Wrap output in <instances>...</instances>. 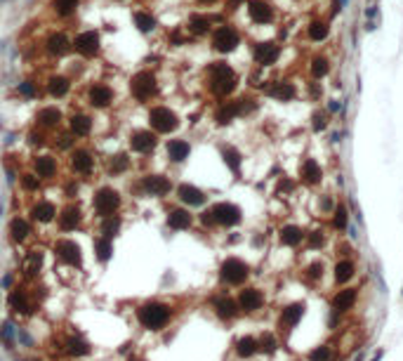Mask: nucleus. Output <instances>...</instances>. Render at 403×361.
I'll return each instance as SVG.
<instances>
[{
	"label": "nucleus",
	"instance_id": "obj_56",
	"mask_svg": "<svg viewBox=\"0 0 403 361\" xmlns=\"http://www.w3.org/2000/svg\"><path fill=\"white\" fill-rule=\"evenodd\" d=\"M321 274H323V264H321V262H314V264H309V267H306V276L318 278Z\"/></svg>",
	"mask_w": 403,
	"mask_h": 361
},
{
	"label": "nucleus",
	"instance_id": "obj_10",
	"mask_svg": "<svg viewBox=\"0 0 403 361\" xmlns=\"http://www.w3.org/2000/svg\"><path fill=\"white\" fill-rule=\"evenodd\" d=\"M71 48H76V52H80L82 57H92L99 50V34L97 31H82L74 38Z\"/></svg>",
	"mask_w": 403,
	"mask_h": 361
},
{
	"label": "nucleus",
	"instance_id": "obj_31",
	"mask_svg": "<svg viewBox=\"0 0 403 361\" xmlns=\"http://www.w3.org/2000/svg\"><path fill=\"white\" fill-rule=\"evenodd\" d=\"M68 90H71V83H68V78H64V76H52V78L48 80V92L52 94V97H57V100L66 97V94H68Z\"/></svg>",
	"mask_w": 403,
	"mask_h": 361
},
{
	"label": "nucleus",
	"instance_id": "obj_20",
	"mask_svg": "<svg viewBox=\"0 0 403 361\" xmlns=\"http://www.w3.org/2000/svg\"><path fill=\"white\" fill-rule=\"evenodd\" d=\"M33 170L42 180H52V177L57 175V160L52 158V156H38L36 163H33Z\"/></svg>",
	"mask_w": 403,
	"mask_h": 361
},
{
	"label": "nucleus",
	"instance_id": "obj_7",
	"mask_svg": "<svg viewBox=\"0 0 403 361\" xmlns=\"http://www.w3.org/2000/svg\"><path fill=\"white\" fill-rule=\"evenodd\" d=\"M240 36L234 26H220L212 34V48L217 52H234L238 48Z\"/></svg>",
	"mask_w": 403,
	"mask_h": 361
},
{
	"label": "nucleus",
	"instance_id": "obj_62",
	"mask_svg": "<svg viewBox=\"0 0 403 361\" xmlns=\"http://www.w3.org/2000/svg\"><path fill=\"white\" fill-rule=\"evenodd\" d=\"M198 2H203V5H212V2H217V0H198Z\"/></svg>",
	"mask_w": 403,
	"mask_h": 361
},
{
	"label": "nucleus",
	"instance_id": "obj_44",
	"mask_svg": "<svg viewBox=\"0 0 403 361\" xmlns=\"http://www.w3.org/2000/svg\"><path fill=\"white\" fill-rule=\"evenodd\" d=\"M128 168H130V158L123 156V154H118V156H114V158L108 160V172L111 175H123Z\"/></svg>",
	"mask_w": 403,
	"mask_h": 361
},
{
	"label": "nucleus",
	"instance_id": "obj_58",
	"mask_svg": "<svg viewBox=\"0 0 403 361\" xmlns=\"http://www.w3.org/2000/svg\"><path fill=\"white\" fill-rule=\"evenodd\" d=\"M28 142H31L33 146H36V144L40 146V144H42V132H36V130H33V132H28Z\"/></svg>",
	"mask_w": 403,
	"mask_h": 361
},
{
	"label": "nucleus",
	"instance_id": "obj_11",
	"mask_svg": "<svg viewBox=\"0 0 403 361\" xmlns=\"http://www.w3.org/2000/svg\"><path fill=\"white\" fill-rule=\"evenodd\" d=\"M88 102L94 109H106L108 104L114 102V90L104 83H92L88 90Z\"/></svg>",
	"mask_w": 403,
	"mask_h": 361
},
{
	"label": "nucleus",
	"instance_id": "obj_19",
	"mask_svg": "<svg viewBox=\"0 0 403 361\" xmlns=\"http://www.w3.org/2000/svg\"><path fill=\"white\" fill-rule=\"evenodd\" d=\"M191 154V144L186 140H170L168 142V158L172 163H184Z\"/></svg>",
	"mask_w": 403,
	"mask_h": 361
},
{
	"label": "nucleus",
	"instance_id": "obj_46",
	"mask_svg": "<svg viewBox=\"0 0 403 361\" xmlns=\"http://www.w3.org/2000/svg\"><path fill=\"white\" fill-rule=\"evenodd\" d=\"M306 34H309L312 40L321 42V40H326V38L330 36V28L323 24V22H314V24H309V31H306Z\"/></svg>",
	"mask_w": 403,
	"mask_h": 361
},
{
	"label": "nucleus",
	"instance_id": "obj_53",
	"mask_svg": "<svg viewBox=\"0 0 403 361\" xmlns=\"http://www.w3.org/2000/svg\"><path fill=\"white\" fill-rule=\"evenodd\" d=\"M19 92L24 94V97H36L38 90H36V85H33L31 80H24V83H19Z\"/></svg>",
	"mask_w": 403,
	"mask_h": 361
},
{
	"label": "nucleus",
	"instance_id": "obj_1",
	"mask_svg": "<svg viewBox=\"0 0 403 361\" xmlns=\"http://www.w3.org/2000/svg\"><path fill=\"white\" fill-rule=\"evenodd\" d=\"M170 316H172V310L168 304H160V302H146L137 310L140 324L144 328H151V330H160L170 321Z\"/></svg>",
	"mask_w": 403,
	"mask_h": 361
},
{
	"label": "nucleus",
	"instance_id": "obj_45",
	"mask_svg": "<svg viewBox=\"0 0 403 361\" xmlns=\"http://www.w3.org/2000/svg\"><path fill=\"white\" fill-rule=\"evenodd\" d=\"M189 31L191 34H208L210 31V19L203 17V14H194V17L189 19Z\"/></svg>",
	"mask_w": 403,
	"mask_h": 361
},
{
	"label": "nucleus",
	"instance_id": "obj_22",
	"mask_svg": "<svg viewBox=\"0 0 403 361\" xmlns=\"http://www.w3.org/2000/svg\"><path fill=\"white\" fill-rule=\"evenodd\" d=\"M78 224H80V210L76 206H68V208L62 210V215H59V229L62 232H74Z\"/></svg>",
	"mask_w": 403,
	"mask_h": 361
},
{
	"label": "nucleus",
	"instance_id": "obj_2",
	"mask_svg": "<svg viewBox=\"0 0 403 361\" xmlns=\"http://www.w3.org/2000/svg\"><path fill=\"white\" fill-rule=\"evenodd\" d=\"M236 74H234V68L229 66V64H222V62H217V64H212L210 66V90H212L214 94H229L234 92V88H236Z\"/></svg>",
	"mask_w": 403,
	"mask_h": 361
},
{
	"label": "nucleus",
	"instance_id": "obj_61",
	"mask_svg": "<svg viewBox=\"0 0 403 361\" xmlns=\"http://www.w3.org/2000/svg\"><path fill=\"white\" fill-rule=\"evenodd\" d=\"M316 128H323V116H316Z\"/></svg>",
	"mask_w": 403,
	"mask_h": 361
},
{
	"label": "nucleus",
	"instance_id": "obj_24",
	"mask_svg": "<svg viewBox=\"0 0 403 361\" xmlns=\"http://www.w3.org/2000/svg\"><path fill=\"white\" fill-rule=\"evenodd\" d=\"M238 114H243V102H226L224 106H220V111H217V116L214 118H217L220 126H226V123H231Z\"/></svg>",
	"mask_w": 403,
	"mask_h": 361
},
{
	"label": "nucleus",
	"instance_id": "obj_35",
	"mask_svg": "<svg viewBox=\"0 0 403 361\" xmlns=\"http://www.w3.org/2000/svg\"><path fill=\"white\" fill-rule=\"evenodd\" d=\"M260 350V342H257L252 336H246L240 338L238 342H236V352H238V356H243V359H248V356H252V354Z\"/></svg>",
	"mask_w": 403,
	"mask_h": 361
},
{
	"label": "nucleus",
	"instance_id": "obj_25",
	"mask_svg": "<svg viewBox=\"0 0 403 361\" xmlns=\"http://www.w3.org/2000/svg\"><path fill=\"white\" fill-rule=\"evenodd\" d=\"M10 307L14 312H22V314H31L33 312L31 300H28L26 290H22V288H14V290L10 293Z\"/></svg>",
	"mask_w": 403,
	"mask_h": 361
},
{
	"label": "nucleus",
	"instance_id": "obj_33",
	"mask_svg": "<svg viewBox=\"0 0 403 361\" xmlns=\"http://www.w3.org/2000/svg\"><path fill=\"white\" fill-rule=\"evenodd\" d=\"M321 177H323L321 166H318L314 158H309L304 166H302V180H304L306 184H318V182H321Z\"/></svg>",
	"mask_w": 403,
	"mask_h": 361
},
{
	"label": "nucleus",
	"instance_id": "obj_17",
	"mask_svg": "<svg viewBox=\"0 0 403 361\" xmlns=\"http://www.w3.org/2000/svg\"><path fill=\"white\" fill-rule=\"evenodd\" d=\"M177 196H180V201L186 203V206H203V203H206V194L194 184H180L177 186Z\"/></svg>",
	"mask_w": 403,
	"mask_h": 361
},
{
	"label": "nucleus",
	"instance_id": "obj_5",
	"mask_svg": "<svg viewBox=\"0 0 403 361\" xmlns=\"http://www.w3.org/2000/svg\"><path fill=\"white\" fill-rule=\"evenodd\" d=\"M148 123H151V128L156 132H172L180 126L177 116L168 106H151V111H148Z\"/></svg>",
	"mask_w": 403,
	"mask_h": 361
},
{
	"label": "nucleus",
	"instance_id": "obj_16",
	"mask_svg": "<svg viewBox=\"0 0 403 361\" xmlns=\"http://www.w3.org/2000/svg\"><path fill=\"white\" fill-rule=\"evenodd\" d=\"M248 12H250V19L255 24H269L274 19V10L266 2H262V0H250L248 2Z\"/></svg>",
	"mask_w": 403,
	"mask_h": 361
},
{
	"label": "nucleus",
	"instance_id": "obj_26",
	"mask_svg": "<svg viewBox=\"0 0 403 361\" xmlns=\"http://www.w3.org/2000/svg\"><path fill=\"white\" fill-rule=\"evenodd\" d=\"M45 48H48L50 54L59 57V54H64V52L71 50V40L66 38V34H52L48 38V42H45Z\"/></svg>",
	"mask_w": 403,
	"mask_h": 361
},
{
	"label": "nucleus",
	"instance_id": "obj_48",
	"mask_svg": "<svg viewBox=\"0 0 403 361\" xmlns=\"http://www.w3.org/2000/svg\"><path fill=\"white\" fill-rule=\"evenodd\" d=\"M346 224H349V215H346V208L344 206H338V210H335V218H332V227L335 229H346Z\"/></svg>",
	"mask_w": 403,
	"mask_h": 361
},
{
	"label": "nucleus",
	"instance_id": "obj_8",
	"mask_svg": "<svg viewBox=\"0 0 403 361\" xmlns=\"http://www.w3.org/2000/svg\"><path fill=\"white\" fill-rule=\"evenodd\" d=\"M210 212H212L214 222L222 224V227H234V224L240 222V208L234 206V203H214Z\"/></svg>",
	"mask_w": 403,
	"mask_h": 361
},
{
	"label": "nucleus",
	"instance_id": "obj_36",
	"mask_svg": "<svg viewBox=\"0 0 403 361\" xmlns=\"http://www.w3.org/2000/svg\"><path fill=\"white\" fill-rule=\"evenodd\" d=\"M302 238H304V232L300 227H295V224H288V227H283V232H280V241L286 246H297Z\"/></svg>",
	"mask_w": 403,
	"mask_h": 361
},
{
	"label": "nucleus",
	"instance_id": "obj_27",
	"mask_svg": "<svg viewBox=\"0 0 403 361\" xmlns=\"http://www.w3.org/2000/svg\"><path fill=\"white\" fill-rule=\"evenodd\" d=\"M302 314H304V302H295V304H290V307H286L283 310V316H280V326L283 328L297 326L300 319H302Z\"/></svg>",
	"mask_w": 403,
	"mask_h": 361
},
{
	"label": "nucleus",
	"instance_id": "obj_50",
	"mask_svg": "<svg viewBox=\"0 0 403 361\" xmlns=\"http://www.w3.org/2000/svg\"><path fill=\"white\" fill-rule=\"evenodd\" d=\"M257 342H260V350H262V352H266V354H274V352H276V347H278V342H276V338H274L272 333H264V336L260 338Z\"/></svg>",
	"mask_w": 403,
	"mask_h": 361
},
{
	"label": "nucleus",
	"instance_id": "obj_21",
	"mask_svg": "<svg viewBox=\"0 0 403 361\" xmlns=\"http://www.w3.org/2000/svg\"><path fill=\"white\" fill-rule=\"evenodd\" d=\"M68 128H71V134L74 137H88L92 132V120L85 114H74L71 120H68Z\"/></svg>",
	"mask_w": 403,
	"mask_h": 361
},
{
	"label": "nucleus",
	"instance_id": "obj_54",
	"mask_svg": "<svg viewBox=\"0 0 403 361\" xmlns=\"http://www.w3.org/2000/svg\"><path fill=\"white\" fill-rule=\"evenodd\" d=\"M323 244H326V236H323L321 232H314V234H309V246H312V248H321Z\"/></svg>",
	"mask_w": 403,
	"mask_h": 361
},
{
	"label": "nucleus",
	"instance_id": "obj_55",
	"mask_svg": "<svg viewBox=\"0 0 403 361\" xmlns=\"http://www.w3.org/2000/svg\"><path fill=\"white\" fill-rule=\"evenodd\" d=\"M38 267H40V252H31L28 255V267L26 269L33 274V272H38Z\"/></svg>",
	"mask_w": 403,
	"mask_h": 361
},
{
	"label": "nucleus",
	"instance_id": "obj_23",
	"mask_svg": "<svg viewBox=\"0 0 403 361\" xmlns=\"http://www.w3.org/2000/svg\"><path fill=\"white\" fill-rule=\"evenodd\" d=\"M36 120H38V126L40 128H57L59 123H62V111H59L57 106H42V109L38 111Z\"/></svg>",
	"mask_w": 403,
	"mask_h": 361
},
{
	"label": "nucleus",
	"instance_id": "obj_14",
	"mask_svg": "<svg viewBox=\"0 0 403 361\" xmlns=\"http://www.w3.org/2000/svg\"><path fill=\"white\" fill-rule=\"evenodd\" d=\"M142 189L146 194H151V196H165L172 189V182L163 175H146L142 180Z\"/></svg>",
	"mask_w": 403,
	"mask_h": 361
},
{
	"label": "nucleus",
	"instance_id": "obj_9",
	"mask_svg": "<svg viewBox=\"0 0 403 361\" xmlns=\"http://www.w3.org/2000/svg\"><path fill=\"white\" fill-rule=\"evenodd\" d=\"M54 252H57L59 260H64L66 264H74V267H80L82 255H80V246L76 241H68V238H62L54 244Z\"/></svg>",
	"mask_w": 403,
	"mask_h": 361
},
{
	"label": "nucleus",
	"instance_id": "obj_37",
	"mask_svg": "<svg viewBox=\"0 0 403 361\" xmlns=\"http://www.w3.org/2000/svg\"><path fill=\"white\" fill-rule=\"evenodd\" d=\"M132 19H134V24H137V28H140L142 34H148V31H154V28H156V19L151 17L148 12L137 10V12L132 14Z\"/></svg>",
	"mask_w": 403,
	"mask_h": 361
},
{
	"label": "nucleus",
	"instance_id": "obj_4",
	"mask_svg": "<svg viewBox=\"0 0 403 361\" xmlns=\"http://www.w3.org/2000/svg\"><path fill=\"white\" fill-rule=\"evenodd\" d=\"M120 206V194L111 189V186H102L97 194H94V212L99 218H108L114 215Z\"/></svg>",
	"mask_w": 403,
	"mask_h": 361
},
{
	"label": "nucleus",
	"instance_id": "obj_42",
	"mask_svg": "<svg viewBox=\"0 0 403 361\" xmlns=\"http://www.w3.org/2000/svg\"><path fill=\"white\" fill-rule=\"evenodd\" d=\"M352 276H354V264L349 260L338 262V267H335V281H338V284H346Z\"/></svg>",
	"mask_w": 403,
	"mask_h": 361
},
{
	"label": "nucleus",
	"instance_id": "obj_6",
	"mask_svg": "<svg viewBox=\"0 0 403 361\" xmlns=\"http://www.w3.org/2000/svg\"><path fill=\"white\" fill-rule=\"evenodd\" d=\"M248 274H250V269H248V264L243 260H238V258H229V260H224L222 269H220L222 281H226V284H231V286L243 284V281L248 278Z\"/></svg>",
	"mask_w": 403,
	"mask_h": 361
},
{
	"label": "nucleus",
	"instance_id": "obj_18",
	"mask_svg": "<svg viewBox=\"0 0 403 361\" xmlns=\"http://www.w3.org/2000/svg\"><path fill=\"white\" fill-rule=\"evenodd\" d=\"M262 302H264V298L257 288H246V290H240V295H238V307L240 310H246V312H257L262 307Z\"/></svg>",
	"mask_w": 403,
	"mask_h": 361
},
{
	"label": "nucleus",
	"instance_id": "obj_3",
	"mask_svg": "<svg viewBox=\"0 0 403 361\" xmlns=\"http://www.w3.org/2000/svg\"><path fill=\"white\" fill-rule=\"evenodd\" d=\"M156 90H158V83H156V76H154L151 71H140V74L132 76L130 92L137 102L154 100V97H156Z\"/></svg>",
	"mask_w": 403,
	"mask_h": 361
},
{
	"label": "nucleus",
	"instance_id": "obj_28",
	"mask_svg": "<svg viewBox=\"0 0 403 361\" xmlns=\"http://www.w3.org/2000/svg\"><path fill=\"white\" fill-rule=\"evenodd\" d=\"M31 215L36 222H52L54 220V215H57V208H54V203H50V201H40V203H36L31 208Z\"/></svg>",
	"mask_w": 403,
	"mask_h": 361
},
{
	"label": "nucleus",
	"instance_id": "obj_12",
	"mask_svg": "<svg viewBox=\"0 0 403 361\" xmlns=\"http://www.w3.org/2000/svg\"><path fill=\"white\" fill-rule=\"evenodd\" d=\"M71 170H74L76 175H82V177L92 175V170H94V158H92V154L85 152V149H76V152L71 154Z\"/></svg>",
	"mask_w": 403,
	"mask_h": 361
},
{
	"label": "nucleus",
	"instance_id": "obj_29",
	"mask_svg": "<svg viewBox=\"0 0 403 361\" xmlns=\"http://www.w3.org/2000/svg\"><path fill=\"white\" fill-rule=\"evenodd\" d=\"M168 224H170V229H177V232H182V229H189L191 227L189 210H182V208L170 210V212H168Z\"/></svg>",
	"mask_w": 403,
	"mask_h": 361
},
{
	"label": "nucleus",
	"instance_id": "obj_40",
	"mask_svg": "<svg viewBox=\"0 0 403 361\" xmlns=\"http://www.w3.org/2000/svg\"><path fill=\"white\" fill-rule=\"evenodd\" d=\"M52 10L59 17H71L78 10V0H52Z\"/></svg>",
	"mask_w": 403,
	"mask_h": 361
},
{
	"label": "nucleus",
	"instance_id": "obj_63",
	"mask_svg": "<svg viewBox=\"0 0 403 361\" xmlns=\"http://www.w3.org/2000/svg\"><path fill=\"white\" fill-rule=\"evenodd\" d=\"M130 361H142V359H130Z\"/></svg>",
	"mask_w": 403,
	"mask_h": 361
},
{
	"label": "nucleus",
	"instance_id": "obj_41",
	"mask_svg": "<svg viewBox=\"0 0 403 361\" xmlns=\"http://www.w3.org/2000/svg\"><path fill=\"white\" fill-rule=\"evenodd\" d=\"M94 250H97L99 260L106 262L108 258H111V252H114V244H111V238H108V236H99L97 241H94Z\"/></svg>",
	"mask_w": 403,
	"mask_h": 361
},
{
	"label": "nucleus",
	"instance_id": "obj_43",
	"mask_svg": "<svg viewBox=\"0 0 403 361\" xmlns=\"http://www.w3.org/2000/svg\"><path fill=\"white\" fill-rule=\"evenodd\" d=\"M222 156L224 163L231 168V172H238L240 170V154L234 149V146H222Z\"/></svg>",
	"mask_w": 403,
	"mask_h": 361
},
{
	"label": "nucleus",
	"instance_id": "obj_13",
	"mask_svg": "<svg viewBox=\"0 0 403 361\" xmlns=\"http://www.w3.org/2000/svg\"><path fill=\"white\" fill-rule=\"evenodd\" d=\"M156 132H151V130H137L130 134V149L137 154H148L156 146Z\"/></svg>",
	"mask_w": 403,
	"mask_h": 361
},
{
	"label": "nucleus",
	"instance_id": "obj_38",
	"mask_svg": "<svg viewBox=\"0 0 403 361\" xmlns=\"http://www.w3.org/2000/svg\"><path fill=\"white\" fill-rule=\"evenodd\" d=\"M10 234H12V238L14 241H24L26 236L31 234V229H28V222L22 218H14L12 222H10Z\"/></svg>",
	"mask_w": 403,
	"mask_h": 361
},
{
	"label": "nucleus",
	"instance_id": "obj_15",
	"mask_svg": "<svg viewBox=\"0 0 403 361\" xmlns=\"http://www.w3.org/2000/svg\"><path fill=\"white\" fill-rule=\"evenodd\" d=\"M252 54H255L257 64H262V66H272L274 62L278 59V45H276V42H260V45H255Z\"/></svg>",
	"mask_w": 403,
	"mask_h": 361
},
{
	"label": "nucleus",
	"instance_id": "obj_52",
	"mask_svg": "<svg viewBox=\"0 0 403 361\" xmlns=\"http://www.w3.org/2000/svg\"><path fill=\"white\" fill-rule=\"evenodd\" d=\"M22 184H24V189L26 192H38V186H40V177L38 175H24L22 177Z\"/></svg>",
	"mask_w": 403,
	"mask_h": 361
},
{
	"label": "nucleus",
	"instance_id": "obj_51",
	"mask_svg": "<svg viewBox=\"0 0 403 361\" xmlns=\"http://www.w3.org/2000/svg\"><path fill=\"white\" fill-rule=\"evenodd\" d=\"M328 359H330L328 344H321V347H316L314 352H309V361H328Z\"/></svg>",
	"mask_w": 403,
	"mask_h": 361
},
{
	"label": "nucleus",
	"instance_id": "obj_60",
	"mask_svg": "<svg viewBox=\"0 0 403 361\" xmlns=\"http://www.w3.org/2000/svg\"><path fill=\"white\" fill-rule=\"evenodd\" d=\"M338 109H340V106L335 104V102H330V104H328V111H338Z\"/></svg>",
	"mask_w": 403,
	"mask_h": 361
},
{
	"label": "nucleus",
	"instance_id": "obj_47",
	"mask_svg": "<svg viewBox=\"0 0 403 361\" xmlns=\"http://www.w3.org/2000/svg\"><path fill=\"white\" fill-rule=\"evenodd\" d=\"M118 229H120V218H114V215L104 218V224H102V234L111 238V236H114Z\"/></svg>",
	"mask_w": 403,
	"mask_h": 361
},
{
	"label": "nucleus",
	"instance_id": "obj_34",
	"mask_svg": "<svg viewBox=\"0 0 403 361\" xmlns=\"http://www.w3.org/2000/svg\"><path fill=\"white\" fill-rule=\"evenodd\" d=\"M266 94H269V97H276V100H280V102H288V100L295 97V88L290 83H274V85L266 88Z\"/></svg>",
	"mask_w": 403,
	"mask_h": 361
},
{
	"label": "nucleus",
	"instance_id": "obj_57",
	"mask_svg": "<svg viewBox=\"0 0 403 361\" xmlns=\"http://www.w3.org/2000/svg\"><path fill=\"white\" fill-rule=\"evenodd\" d=\"M74 142H76L74 134H62V137H59V146H62V149H71V144Z\"/></svg>",
	"mask_w": 403,
	"mask_h": 361
},
{
	"label": "nucleus",
	"instance_id": "obj_59",
	"mask_svg": "<svg viewBox=\"0 0 403 361\" xmlns=\"http://www.w3.org/2000/svg\"><path fill=\"white\" fill-rule=\"evenodd\" d=\"M332 208V201L330 198H323V210H330Z\"/></svg>",
	"mask_w": 403,
	"mask_h": 361
},
{
	"label": "nucleus",
	"instance_id": "obj_49",
	"mask_svg": "<svg viewBox=\"0 0 403 361\" xmlns=\"http://www.w3.org/2000/svg\"><path fill=\"white\" fill-rule=\"evenodd\" d=\"M330 74V64L326 59H314L312 62V76L314 78H323Z\"/></svg>",
	"mask_w": 403,
	"mask_h": 361
},
{
	"label": "nucleus",
	"instance_id": "obj_39",
	"mask_svg": "<svg viewBox=\"0 0 403 361\" xmlns=\"http://www.w3.org/2000/svg\"><path fill=\"white\" fill-rule=\"evenodd\" d=\"M66 352L71 356H85V354H90V344L80 340V338H68L66 340Z\"/></svg>",
	"mask_w": 403,
	"mask_h": 361
},
{
	"label": "nucleus",
	"instance_id": "obj_32",
	"mask_svg": "<svg viewBox=\"0 0 403 361\" xmlns=\"http://www.w3.org/2000/svg\"><path fill=\"white\" fill-rule=\"evenodd\" d=\"M356 300V290L354 288H346V290H340L335 298H332V310L335 312H346Z\"/></svg>",
	"mask_w": 403,
	"mask_h": 361
},
{
	"label": "nucleus",
	"instance_id": "obj_30",
	"mask_svg": "<svg viewBox=\"0 0 403 361\" xmlns=\"http://www.w3.org/2000/svg\"><path fill=\"white\" fill-rule=\"evenodd\" d=\"M212 304H214V312H217L220 319H234L238 314V304H236V300H231V298H217Z\"/></svg>",
	"mask_w": 403,
	"mask_h": 361
}]
</instances>
